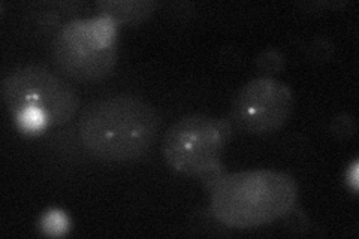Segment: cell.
<instances>
[{
  "mask_svg": "<svg viewBox=\"0 0 359 239\" xmlns=\"http://www.w3.org/2000/svg\"><path fill=\"white\" fill-rule=\"evenodd\" d=\"M161 117L147 102L133 96H111L88 105L78 123L86 150L107 162H130L150 151Z\"/></svg>",
  "mask_w": 359,
  "mask_h": 239,
  "instance_id": "cell-1",
  "label": "cell"
},
{
  "mask_svg": "<svg viewBox=\"0 0 359 239\" xmlns=\"http://www.w3.org/2000/svg\"><path fill=\"white\" fill-rule=\"evenodd\" d=\"M298 184L278 170H247L223 177L211 195V214L233 229L283 219L295 208Z\"/></svg>",
  "mask_w": 359,
  "mask_h": 239,
  "instance_id": "cell-2",
  "label": "cell"
},
{
  "mask_svg": "<svg viewBox=\"0 0 359 239\" xmlns=\"http://www.w3.org/2000/svg\"><path fill=\"white\" fill-rule=\"evenodd\" d=\"M51 53L55 67L72 81L105 79L117 62L116 25L105 17L67 22L55 36Z\"/></svg>",
  "mask_w": 359,
  "mask_h": 239,
  "instance_id": "cell-3",
  "label": "cell"
},
{
  "mask_svg": "<svg viewBox=\"0 0 359 239\" xmlns=\"http://www.w3.org/2000/svg\"><path fill=\"white\" fill-rule=\"evenodd\" d=\"M8 111L18 117L27 111L42 114L48 126H60L75 117L80 96L65 79L47 67L29 64L9 72L2 81Z\"/></svg>",
  "mask_w": 359,
  "mask_h": 239,
  "instance_id": "cell-4",
  "label": "cell"
},
{
  "mask_svg": "<svg viewBox=\"0 0 359 239\" xmlns=\"http://www.w3.org/2000/svg\"><path fill=\"white\" fill-rule=\"evenodd\" d=\"M231 138V124L202 114L177 120L162 144L166 163L186 175H207L219 168Z\"/></svg>",
  "mask_w": 359,
  "mask_h": 239,
  "instance_id": "cell-5",
  "label": "cell"
},
{
  "mask_svg": "<svg viewBox=\"0 0 359 239\" xmlns=\"http://www.w3.org/2000/svg\"><path fill=\"white\" fill-rule=\"evenodd\" d=\"M294 111L292 90L276 79L264 76L245 84L231 105V121L252 135H266L283 128Z\"/></svg>",
  "mask_w": 359,
  "mask_h": 239,
  "instance_id": "cell-6",
  "label": "cell"
},
{
  "mask_svg": "<svg viewBox=\"0 0 359 239\" xmlns=\"http://www.w3.org/2000/svg\"><path fill=\"white\" fill-rule=\"evenodd\" d=\"M100 17L111 20L114 25H138L147 20L156 9L150 0H100L96 2Z\"/></svg>",
  "mask_w": 359,
  "mask_h": 239,
  "instance_id": "cell-7",
  "label": "cell"
},
{
  "mask_svg": "<svg viewBox=\"0 0 359 239\" xmlns=\"http://www.w3.org/2000/svg\"><path fill=\"white\" fill-rule=\"evenodd\" d=\"M257 67L266 75L278 74L285 67L283 55L274 50H266L257 57Z\"/></svg>",
  "mask_w": 359,
  "mask_h": 239,
  "instance_id": "cell-8",
  "label": "cell"
},
{
  "mask_svg": "<svg viewBox=\"0 0 359 239\" xmlns=\"http://www.w3.org/2000/svg\"><path fill=\"white\" fill-rule=\"evenodd\" d=\"M18 126L21 128V130H25L27 133H35L42 130L45 126H48L47 121H45L43 116L36 111H27L22 112L17 117Z\"/></svg>",
  "mask_w": 359,
  "mask_h": 239,
  "instance_id": "cell-9",
  "label": "cell"
},
{
  "mask_svg": "<svg viewBox=\"0 0 359 239\" xmlns=\"http://www.w3.org/2000/svg\"><path fill=\"white\" fill-rule=\"evenodd\" d=\"M42 229L48 235H63L67 229V220L59 211L50 212L42 220Z\"/></svg>",
  "mask_w": 359,
  "mask_h": 239,
  "instance_id": "cell-10",
  "label": "cell"
},
{
  "mask_svg": "<svg viewBox=\"0 0 359 239\" xmlns=\"http://www.w3.org/2000/svg\"><path fill=\"white\" fill-rule=\"evenodd\" d=\"M331 132L339 139H346L351 138L355 132V121L349 116H340L334 118L331 124Z\"/></svg>",
  "mask_w": 359,
  "mask_h": 239,
  "instance_id": "cell-11",
  "label": "cell"
}]
</instances>
